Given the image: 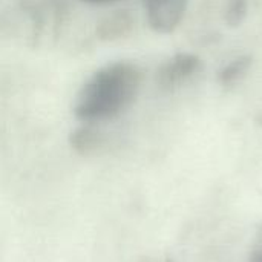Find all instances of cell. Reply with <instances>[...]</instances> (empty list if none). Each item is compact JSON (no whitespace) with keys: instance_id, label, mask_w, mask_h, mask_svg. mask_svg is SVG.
<instances>
[{"instance_id":"obj_1","label":"cell","mask_w":262,"mask_h":262,"mask_svg":"<svg viewBox=\"0 0 262 262\" xmlns=\"http://www.w3.org/2000/svg\"><path fill=\"white\" fill-rule=\"evenodd\" d=\"M143 71L132 61H112L97 69L80 88L74 100L77 120L95 124L126 112L137 100Z\"/></svg>"},{"instance_id":"obj_2","label":"cell","mask_w":262,"mask_h":262,"mask_svg":"<svg viewBox=\"0 0 262 262\" xmlns=\"http://www.w3.org/2000/svg\"><path fill=\"white\" fill-rule=\"evenodd\" d=\"M21 8L31 18L34 38L55 34L66 15L63 0H23Z\"/></svg>"},{"instance_id":"obj_3","label":"cell","mask_w":262,"mask_h":262,"mask_svg":"<svg viewBox=\"0 0 262 262\" xmlns=\"http://www.w3.org/2000/svg\"><path fill=\"white\" fill-rule=\"evenodd\" d=\"M203 66L201 58L192 52H177L158 68L155 81L161 89L170 91L192 78Z\"/></svg>"},{"instance_id":"obj_4","label":"cell","mask_w":262,"mask_h":262,"mask_svg":"<svg viewBox=\"0 0 262 262\" xmlns=\"http://www.w3.org/2000/svg\"><path fill=\"white\" fill-rule=\"evenodd\" d=\"M189 0H144L146 18L157 34H172L183 21Z\"/></svg>"},{"instance_id":"obj_5","label":"cell","mask_w":262,"mask_h":262,"mask_svg":"<svg viewBox=\"0 0 262 262\" xmlns=\"http://www.w3.org/2000/svg\"><path fill=\"white\" fill-rule=\"evenodd\" d=\"M134 25H135V20L132 14L126 9H118V11L107 14L97 23L95 34L98 40L114 41V40L127 37L134 29Z\"/></svg>"},{"instance_id":"obj_6","label":"cell","mask_w":262,"mask_h":262,"mask_svg":"<svg viewBox=\"0 0 262 262\" xmlns=\"http://www.w3.org/2000/svg\"><path fill=\"white\" fill-rule=\"evenodd\" d=\"M103 135L94 127V124L84 123L83 126L74 129L69 135L71 147L80 155L95 154L103 146Z\"/></svg>"},{"instance_id":"obj_7","label":"cell","mask_w":262,"mask_h":262,"mask_svg":"<svg viewBox=\"0 0 262 262\" xmlns=\"http://www.w3.org/2000/svg\"><path fill=\"white\" fill-rule=\"evenodd\" d=\"M252 64H253V58L250 55H239V57L230 60L220 69L218 83L224 88L235 86L247 75Z\"/></svg>"},{"instance_id":"obj_8","label":"cell","mask_w":262,"mask_h":262,"mask_svg":"<svg viewBox=\"0 0 262 262\" xmlns=\"http://www.w3.org/2000/svg\"><path fill=\"white\" fill-rule=\"evenodd\" d=\"M249 12V0H227L224 8V21L230 28L239 26Z\"/></svg>"},{"instance_id":"obj_9","label":"cell","mask_w":262,"mask_h":262,"mask_svg":"<svg viewBox=\"0 0 262 262\" xmlns=\"http://www.w3.org/2000/svg\"><path fill=\"white\" fill-rule=\"evenodd\" d=\"M252 262H262V227L258 232V236H256V244L253 247V252H252Z\"/></svg>"},{"instance_id":"obj_10","label":"cell","mask_w":262,"mask_h":262,"mask_svg":"<svg viewBox=\"0 0 262 262\" xmlns=\"http://www.w3.org/2000/svg\"><path fill=\"white\" fill-rule=\"evenodd\" d=\"M83 2H88V3H111V2H115V0H83Z\"/></svg>"},{"instance_id":"obj_11","label":"cell","mask_w":262,"mask_h":262,"mask_svg":"<svg viewBox=\"0 0 262 262\" xmlns=\"http://www.w3.org/2000/svg\"><path fill=\"white\" fill-rule=\"evenodd\" d=\"M164 262H169V261H164Z\"/></svg>"}]
</instances>
